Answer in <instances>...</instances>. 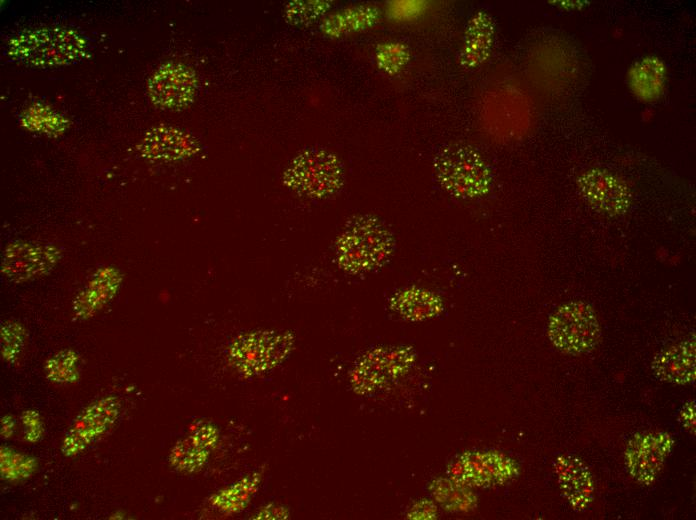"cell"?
<instances>
[{
    "label": "cell",
    "mask_w": 696,
    "mask_h": 520,
    "mask_svg": "<svg viewBox=\"0 0 696 520\" xmlns=\"http://www.w3.org/2000/svg\"><path fill=\"white\" fill-rule=\"evenodd\" d=\"M673 445V438L664 431L635 434L627 443L624 454L628 473L641 484H652L658 477Z\"/></svg>",
    "instance_id": "8"
},
{
    "label": "cell",
    "mask_w": 696,
    "mask_h": 520,
    "mask_svg": "<svg viewBox=\"0 0 696 520\" xmlns=\"http://www.w3.org/2000/svg\"><path fill=\"white\" fill-rule=\"evenodd\" d=\"M210 451L193 443L188 437L177 441L171 448L168 461L177 472L193 474L208 462Z\"/></svg>",
    "instance_id": "23"
},
{
    "label": "cell",
    "mask_w": 696,
    "mask_h": 520,
    "mask_svg": "<svg viewBox=\"0 0 696 520\" xmlns=\"http://www.w3.org/2000/svg\"><path fill=\"white\" fill-rule=\"evenodd\" d=\"M27 338L25 327L18 321L7 320L1 324V357L4 362L14 364L22 353Z\"/></svg>",
    "instance_id": "25"
},
{
    "label": "cell",
    "mask_w": 696,
    "mask_h": 520,
    "mask_svg": "<svg viewBox=\"0 0 696 520\" xmlns=\"http://www.w3.org/2000/svg\"><path fill=\"white\" fill-rule=\"evenodd\" d=\"M459 477L474 486H488L511 478L516 467L511 459L491 452L470 453L458 463Z\"/></svg>",
    "instance_id": "16"
},
{
    "label": "cell",
    "mask_w": 696,
    "mask_h": 520,
    "mask_svg": "<svg viewBox=\"0 0 696 520\" xmlns=\"http://www.w3.org/2000/svg\"><path fill=\"white\" fill-rule=\"evenodd\" d=\"M434 169L439 183L455 197H478L489 189L490 171L481 156L471 147L446 145L437 154Z\"/></svg>",
    "instance_id": "3"
},
{
    "label": "cell",
    "mask_w": 696,
    "mask_h": 520,
    "mask_svg": "<svg viewBox=\"0 0 696 520\" xmlns=\"http://www.w3.org/2000/svg\"><path fill=\"white\" fill-rule=\"evenodd\" d=\"M547 335L559 351L579 355L598 344L601 329L594 308L580 300L560 305L549 317Z\"/></svg>",
    "instance_id": "5"
},
{
    "label": "cell",
    "mask_w": 696,
    "mask_h": 520,
    "mask_svg": "<svg viewBox=\"0 0 696 520\" xmlns=\"http://www.w3.org/2000/svg\"><path fill=\"white\" fill-rule=\"evenodd\" d=\"M493 32V23L487 14L479 12L470 19L459 57L462 66L471 68L485 61L492 45Z\"/></svg>",
    "instance_id": "17"
},
{
    "label": "cell",
    "mask_w": 696,
    "mask_h": 520,
    "mask_svg": "<svg viewBox=\"0 0 696 520\" xmlns=\"http://www.w3.org/2000/svg\"><path fill=\"white\" fill-rule=\"evenodd\" d=\"M330 8L326 1H293L287 5L285 15L293 24H304L314 21Z\"/></svg>",
    "instance_id": "27"
},
{
    "label": "cell",
    "mask_w": 696,
    "mask_h": 520,
    "mask_svg": "<svg viewBox=\"0 0 696 520\" xmlns=\"http://www.w3.org/2000/svg\"><path fill=\"white\" fill-rule=\"evenodd\" d=\"M379 11L373 6L360 5L345 9L326 18L322 31L331 37L367 29L378 20Z\"/></svg>",
    "instance_id": "18"
},
{
    "label": "cell",
    "mask_w": 696,
    "mask_h": 520,
    "mask_svg": "<svg viewBox=\"0 0 696 520\" xmlns=\"http://www.w3.org/2000/svg\"><path fill=\"white\" fill-rule=\"evenodd\" d=\"M139 150L144 158L152 161H175L192 156L199 146L188 133L160 126L146 134Z\"/></svg>",
    "instance_id": "15"
},
{
    "label": "cell",
    "mask_w": 696,
    "mask_h": 520,
    "mask_svg": "<svg viewBox=\"0 0 696 520\" xmlns=\"http://www.w3.org/2000/svg\"><path fill=\"white\" fill-rule=\"evenodd\" d=\"M679 420L682 423V426L690 431L693 432L695 431V403L694 401H688L686 402L679 414Z\"/></svg>",
    "instance_id": "31"
},
{
    "label": "cell",
    "mask_w": 696,
    "mask_h": 520,
    "mask_svg": "<svg viewBox=\"0 0 696 520\" xmlns=\"http://www.w3.org/2000/svg\"><path fill=\"white\" fill-rule=\"evenodd\" d=\"M16 430V419L11 414H5L0 420V435L4 440L13 437Z\"/></svg>",
    "instance_id": "32"
},
{
    "label": "cell",
    "mask_w": 696,
    "mask_h": 520,
    "mask_svg": "<svg viewBox=\"0 0 696 520\" xmlns=\"http://www.w3.org/2000/svg\"><path fill=\"white\" fill-rule=\"evenodd\" d=\"M61 258L52 244L15 241L7 245L2 258V273L10 281L21 283L51 271Z\"/></svg>",
    "instance_id": "9"
},
{
    "label": "cell",
    "mask_w": 696,
    "mask_h": 520,
    "mask_svg": "<svg viewBox=\"0 0 696 520\" xmlns=\"http://www.w3.org/2000/svg\"><path fill=\"white\" fill-rule=\"evenodd\" d=\"M583 197L597 210L609 214L625 213L630 205L628 186L617 176L603 169H591L578 179Z\"/></svg>",
    "instance_id": "11"
},
{
    "label": "cell",
    "mask_w": 696,
    "mask_h": 520,
    "mask_svg": "<svg viewBox=\"0 0 696 520\" xmlns=\"http://www.w3.org/2000/svg\"><path fill=\"white\" fill-rule=\"evenodd\" d=\"M10 54L20 61L36 65H62L81 57L85 41L65 28H41L25 31L10 42Z\"/></svg>",
    "instance_id": "4"
},
{
    "label": "cell",
    "mask_w": 696,
    "mask_h": 520,
    "mask_svg": "<svg viewBox=\"0 0 696 520\" xmlns=\"http://www.w3.org/2000/svg\"><path fill=\"white\" fill-rule=\"evenodd\" d=\"M651 369L654 375L664 382L677 385L694 382L695 337L680 341L658 352L651 362Z\"/></svg>",
    "instance_id": "14"
},
{
    "label": "cell",
    "mask_w": 696,
    "mask_h": 520,
    "mask_svg": "<svg viewBox=\"0 0 696 520\" xmlns=\"http://www.w3.org/2000/svg\"><path fill=\"white\" fill-rule=\"evenodd\" d=\"M123 277L111 266L99 268L73 302L77 319L88 320L101 311L117 295Z\"/></svg>",
    "instance_id": "13"
},
{
    "label": "cell",
    "mask_w": 696,
    "mask_h": 520,
    "mask_svg": "<svg viewBox=\"0 0 696 520\" xmlns=\"http://www.w3.org/2000/svg\"><path fill=\"white\" fill-rule=\"evenodd\" d=\"M284 184L298 194L322 198L335 193L343 183L339 159L323 149L298 154L285 169Z\"/></svg>",
    "instance_id": "6"
},
{
    "label": "cell",
    "mask_w": 696,
    "mask_h": 520,
    "mask_svg": "<svg viewBox=\"0 0 696 520\" xmlns=\"http://www.w3.org/2000/svg\"><path fill=\"white\" fill-rule=\"evenodd\" d=\"M197 77L194 71L181 63L161 65L148 81L151 101L163 109H182L196 94Z\"/></svg>",
    "instance_id": "10"
},
{
    "label": "cell",
    "mask_w": 696,
    "mask_h": 520,
    "mask_svg": "<svg viewBox=\"0 0 696 520\" xmlns=\"http://www.w3.org/2000/svg\"><path fill=\"white\" fill-rule=\"evenodd\" d=\"M554 471L560 490L576 511L589 507L593 499L594 483L589 468L581 459L570 454H562L554 461Z\"/></svg>",
    "instance_id": "12"
},
{
    "label": "cell",
    "mask_w": 696,
    "mask_h": 520,
    "mask_svg": "<svg viewBox=\"0 0 696 520\" xmlns=\"http://www.w3.org/2000/svg\"><path fill=\"white\" fill-rule=\"evenodd\" d=\"M409 58L407 46L399 42L382 43L376 49V61L379 68L389 74L400 71Z\"/></svg>",
    "instance_id": "26"
},
{
    "label": "cell",
    "mask_w": 696,
    "mask_h": 520,
    "mask_svg": "<svg viewBox=\"0 0 696 520\" xmlns=\"http://www.w3.org/2000/svg\"><path fill=\"white\" fill-rule=\"evenodd\" d=\"M23 426V438L28 443L39 442L44 435V423L40 413L35 409H26L20 415Z\"/></svg>",
    "instance_id": "29"
},
{
    "label": "cell",
    "mask_w": 696,
    "mask_h": 520,
    "mask_svg": "<svg viewBox=\"0 0 696 520\" xmlns=\"http://www.w3.org/2000/svg\"><path fill=\"white\" fill-rule=\"evenodd\" d=\"M219 435V430L213 423L198 421L190 426L188 438L196 445L211 451L217 446Z\"/></svg>",
    "instance_id": "28"
},
{
    "label": "cell",
    "mask_w": 696,
    "mask_h": 520,
    "mask_svg": "<svg viewBox=\"0 0 696 520\" xmlns=\"http://www.w3.org/2000/svg\"><path fill=\"white\" fill-rule=\"evenodd\" d=\"M122 409L116 395H105L87 404L64 434L60 452L66 458L83 453L117 422Z\"/></svg>",
    "instance_id": "7"
},
{
    "label": "cell",
    "mask_w": 696,
    "mask_h": 520,
    "mask_svg": "<svg viewBox=\"0 0 696 520\" xmlns=\"http://www.w3.org/2000/svg\"><path fill=\"white\" fill-rule=\"evenodd\" d=\"M295 336L288 331L254 330L235 337L228 348L230 365L244 377L268 373L291 354Z\"/></svg>",
    "instance_id": "1"
},
{
    "label": "cell",
    "mask_w": 696,
    "mask_h": 520,
    "mask_svg": "<svg viewBox=\"0 0 696 520\" xmlns=\"http://www.w3.org/2000/svg\"><path fill=\"white\" fill-rule=\"evenodd\" d=\"M260 477L252 474L237 481L230 486L215 492L210 498L209 503L220 512L231 514L244 509L251 495L255 493L259 485Z\"/></svg>",
    "instance_id": "20"
},
{
    "label": "cell",
    "mask_w": 696,
    "mask_h": 520,
    "mask_svg": "<svg viewBox=\"0 0 696 520\" xmlns=\"http://www.w3.org/2000/svg\"><path fill=\"white\" fill-rule=\"evenodd\" d=\"M392 309L407 319L420 320L433 317L442 305L439 298L422 289H407L391 300Z\"/></svg>",
    "instance_id": "19"
},
{
    "label": "cell",
    "mask_w": 696,
    "mask_h": 520,
    "mask_svg": "<svg viewBox=\"0 0 696 520\" xmlns=\"http://www.w3.org/2000/svg\"><path fill=\"white\" fill-rule=\"evenodd\" d=\"M38 459L6 445L0 446V477L9 483L29 479L38 469Z\"/></svg>",
    "instance_id": "22"
},
{
    "label": "cell",
    "mask_w": 696,
    "mask_h": 520,
    "mask_svg": "<svg viewBox=\"0 0 696 520\" xmlns=\"http://www.w3.org/2000/svg\"><path fill=\"white\" fill-rule=\"evenodd\" d=\"M425 8L423 1H394L389 5V14L397 20H407L422 13Z\"/></svg>",
    "instance_id": "30"
},
{
    "label": "cell",
    "mask_w": 696,
    "mask_h": 520,
    "mask_svg": "<svg viewBox=\"0 0 696 520\" xmlns=\"http://www.w3.org/2000/svg\"><path fill=\"white\" fill-rule=\"evenodd\" d=\"M80 355L72 348L57 351L44 363L46 379L57 385H70L80 378Z\"/></svg>",
    "instance_id": "21"
},
{
    "label": "cell",
    "mask_w": 696,
    "mask_h": 520,
    "mask_svg": "<svg viewBox=\"0 0 696 520\" xmlns=\"http://www.w3.org/2000/svg\"><path fill=\"white\" fill-rule=\"evenodd\" d=\"M392 238L376 219L362 216L345 228L337 241L339 265L351 273L366 272L380 265L388 256Z\"/></svg>",
    "instance_id": "2"
},
{
    "label": "cell",
    "mask_w": 696,
    "mask_h": 520,
    "mask_svg": "<svg viewBox=\"0 0 696 520\" xmlns=\"http://www.w3.org/2000/svg\"><path fill=\"white\" fill-rule=\"evenodd\" d=\"M66 123L61 115L43 105L31 106L22 116V124L25 127L50 135L61 133Z\"/></svg>",
    "instance_id": "24"
}]
</instances>
